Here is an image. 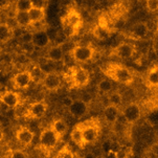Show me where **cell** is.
<instances>
[{"label":"cell","instance_id":"6da1fadb","mask_svg":"<svg viewBox=\"0 0 158 158\" xmlns=\"http://www.w3.org/2000/svg\"><path fill=\"white\" fill-rule=\"evenodd\" d=\"M104 74L113 82L123 85H131L135 80L133 71L119 63H109L103 68Z\"/></svg>","mask_w":158,"mask_h":158},{"label":"cell","instance_id":"7a4b0ae2","mask_svg":"<svg viewBox=\"0 0 158 158\" xmlns=\"http://www.w3.org/2000/svg\"><path fill=\"white\" fill-rule=\"evenodd\" d=\"M63 26V35L66 38L77 36L83 26V18L76 7H70L66 10L65 15L61 19Z\"/></svg>","mask_w":158,"mask_h":158},{"label":"cell","instance_id":"3957f363","mask_svg":"<svg viewBox=\"0 0 158 158\" xmlns=\"http://www.w3.org/2000/svg\"><path fill=\"white\" fill-rule=\"evenodd\" d=\"M61 138L56 134L55 131L52 128L47 127L41 131L39 136V149L41 150L46 156L50 154L57 149Z\"/></svg>","mask_w":158,"mask_h":158},{"label":"cell","instance_id":"277c9868","mask_svg":"<svg viewBox=\"0 0 158 158\" xmlns=\"http://www.w3.org/2000/svg\"><path fill=\"white\" fill-rule=\"evenodd\" d=\"M68 81L72 88H77V89L84 88L89 84L90 74L87 69L82 67V66L71 67L69 68Z\"/></svg>","mask_w":158,"mask_h":158},{"label":"cell","instance_id":"5b68a950","mask_svg":"<svg viewBox=\"0 0 158 158\" xmlns=\"http://www.w3.org/2000/svg\"><path fill=\"white\" fill-rule=\"evenodd\" d=\"M82 130H83V136L86 144L94 143L98 139L101 132V126L100 122L96 118H91L85 122L81 123Z\"/></svg>","mask_w":158,"mask_h":158},{"label":"cell","instance_id":"8992f818","mask_svg":"<svg viewBox=\"0 0 158 158\" xmlns=\"http://www.w3.org/2000/svg\"><path fill=\"white\" fill-rule=\"evenodd\" d=\"M72 60L76 63L84 64L91 61L95 55V49L91 45H74L69 52Z\"/></svg>","mask_w":158,"mask_h":158},{"label":"cell","instance_id":"52a82bcc","mask_svg":"<svg viewBox=\"0 0 158 158\" xmlns=\"http://www.w3.org/2000/svg\"><path fill=\"white\" fill-rule=\"evenodd\" d=\"M48 109L47 104L44 101L34 102L28 104L25 111L23 113V117L26 119H40L45 116Z\"/></svg>","mask_w":158,"mask_h":158},{"label":"cell","instance_id":"ba28073f","mask_svg":"<svg viewBox=\"0 0 158 158\" xmlns=\"http://www.w3.org/2000/svg\"><path fill=\"white\" fill-rule=\"evenodd\" d=\"M34 82L33 76L31 70H23L17 72L12 77V83L15 89L17 90H25L31 86V84Z\"/></svg>","mask_w":158,"mask_h":158},{"label":"cell","instance_id":"9c48e42d","mask_svg":"<svg viewBox=\"0 0 158 158\" xmlns=\"http://www.w3.org/2000/svg\"><path fill=\"white\" fill-rule=\"evenodd\" d=\"M41 84L47 91L56 92L62 86V79H61L60 73H58L57 71L48 72V73L44 74Z\"/></svg>","mask_w":158,"mask_h":158},{"label":"cell","instance_id":"30bf717a","mask_svg":"<svg viewBox=\"0 0 158 158\" xmlns=\"http://www.w3.org/2000/svg\"><path fill=\"white\" fill-rule=\"evenodd\" d=\"M120 114L123 115L125 122H127L130 125H133L140 118L141 109L136 103H130L120 110Z\"/></svg>","mask_w":158,"mask_h":158},{"label":"cell","instance_id":"8fae6325","mask_svg":"<svg viewBox=\"0 0 158 158\" xmlns=\"http://www.w3.org/2000/svg\"><path fill=\"white\" fill-rule=\"evenodd\" d=\"M0 103H2L9 108H18L22 104V98L17 91L6 90L0 95Z\"/></svg>","mask_w":158,"mask_h":158},{"label":"cell","instance_id":"7c38bea8","mask_svg":"<svg viewBox=\"0 0 158 158\" xmlns=\"http://www.w3.org/2000/svg\"><path fill=\"white\" fill-rule=\"evenodd\" d=\"M68 111L74 118H83L89 111V103L83 100H73L72 104L68 107Z\"/></svg>","mask_w":158,"mask_h":158},{"label":"cell","instance_id":"4fadbf2b","mask_svg":"<svg viewBox=\"0 0 158 158\" xmlns=\"http://www.w3.org/2000/svg\"><path fill=\"white\" fill-rule=\"evenodd\" d=\"M52 42V38L49 36V33L47 31V29L39 28L36 31L33 33V38H31V44L37 48H45Z\"/></svg>","mask_w":158,"mask_h":158},{"label":"cell","instance_id":"5bb4252c","mask_svg":"<svg viewBox=\"0 0 158 158\" xmlns=\"http://www.w3.org/2000/svg\"><path fill=\"white\" fill-rule=\"evenodd\" d=\"M135 52H136V47L134 44L124 42V43H120L114 48L113 52H112V55L122 59V60H129V59L134 57Z\"/></svg>","mask_w":158,"mask_h":158},{"label":"cell","instance_id":"9a60e30c","mask_svg":"<svg viewBox=\"0 0 158 158\" xmlns=\"http://www.w3.org/2000/svg\"><path fill=\"white\" fill-rule=\"evenodd\" d=\"M15 137L17 139L18 143L23 144L24 147H28L33 143L35 133H34V131L31 129H29L28 127H20L19 129L16 131Z\"/></svg>","mask_w":158,"mask_h":158},{"label":"cell","instance_id":"2e32d148","mask_svg":"<svg viewBox=\"0 0 158 158\" xmlns=\"http://www.w3.org/2000/svg\"><path fill=\"white\" fill-rule=\"evenodd\" d=\"M65 58V50L62 46V44H53L47 49L46 59L52 61L55 63L63 62Z\"/></svg>","mask_w":158,"mask_h":158},{"label":"cell","instance_id":"e0dca14e","mask_svg":"<svg viewBox=\"0 0 158 158\" xmlns=\"http://www.w3.org/2000/svg\"><path fill=\"white\" fill-rule=\"evenodd\" d=\"M120 115V109L118 107H115L112 105H107L104 109V118L107 122V124L114 126L118 122Z\"/></svg>","mask_w":158,"mask_h":158},{"label":"cell","instance_id":"ac0fdd59","mask_svg":"<svg viewBox=\"0 0 158 158\" xmlns=\"http://www.w3.org/2000/svg\"><path fill=\"white\" fill-rule=\"evenodd\" d=\"M150 33V28L148 24L144 22H137L133 25L132 29H131V35L136 40H143L148 37Z\"/></svg>","mask_w":158,"mask_h":158},{"label":"cell","instance_id":"d6986e66","mask_svg":"<svg viewBox=\"0 0 158 158\" xmlns=\"http://www.w3.org/2000/svg\"><path fill=\"white\" fill-rule=\"evenodd\" d=\"M70 139L73 143H76L80 149H83L86 143L84 140V136H83V130H82V125L81 123L77 124L72 128L71 132H70Z\"/></svg>","mask_w":158,"mask_h":158},{"label":"cell","instance_id":"ffe728a7","mask_svg":"<svg viewBox=\"0 0 158 158\" xmlns=\"http://www.w3.org/2000/svg\"><path fill=\"white\" fill-rule=\"evenodd\" d=\"M14 20L17 26L22 28H28L31 27V22L29 19V15L28 12L25 10H15V15H14Z\"/></svg>","mask_w":158,"mask_h":158},{"label":"cell","instance_id":"44dd1931","mask_svg":"<svg viewBox=\"0 0 158 158\" xmlns=\"http://www.w3.org/2000/svg\"><path fill=\"white\" fill-rule=\"evenodd\" d=\"M92 34L94 36V38L100 40V41H104V40H107L110 37L111 29L106 23L100 22V24L95 25L94 28L92 29Z\"/></svg>","mask_w":158,"mask_h":158},{"label":"cell","instance_id":"7402d4cb","mask_svg":"<svg viewBox=\"0 0 158 158\" xmlns=\"http://www.w3.org/2000/svg\"><path fill=\"white\" fill-rule=\"evenodd\" d=\"M50 128L55 131V133L59 137L62 138L68 131V124H67V122L63 118H56L52 120V125H50Z\"/></svg>","mask_w":158,"mask_h":158},{"label":"cell","instance_id":"603a6c76","mask_svg":"<svg viewBox=\"0 0 158 158\" xmlns=\"http://www.w3.org/2000/svg\"><path fill=\"white\" fill-rule=\"evenodd\" d=\"M28 15H29V19H31V25H35V24H37V23L42 22V21L45 19L46 10L31 6V9L28 10Z\"/></svg>","mask_w":158,"mask_h":158},{"label":"cell","instance_id":"cb8c5ba5","mask_svg":"<svg viewBox=\"0 0 158 158\" xmlns=\"http://www.w3.org/2000/svg\"><path fill=\"white\" fill-rule=\"evenodd\" d=\"M14 37V28L9 23H0V43L5 44Z\"/></svg>","mask_w":158,"mask_h":158},{"label":"cell","instance_id":"d4e9b609","mask_svg":"<svg viewBox=\"0 0 158 158\" xmlns=\"http://www.w3.org/2000/svg\"><path fill=\"white\" fill-rule=\"evenodd\" d=\"M107 102H108V105H112L115 107H118L120 108L123 105V95L118 90H112L111 92H109L108 94H106Z\"/></svg>","mask_w":158,"mask_h":158},{"label":"cell","instance_id":"484cf974","mask_svg":"<svg viewBox=\"0 0 158 158\" xmlns=\"http://www.w3.org/2000/svg\"><path fill=\"white\" fill-rule=\"evenodd\" d=\"M96 89H98V92L101 93L102 95L108 94L109 92L113 90V81L109 77L102 80L96 86Z\"/></svg>","mask_w":158,"mask_h":158},{"label":"cell","instance_id":"4316f807","mask_svg":"<svg viewBox=\"0 0 158 158\" xmlns=\"http://www.w3.org/2000/svg\"><path fill=\"white\" fill-rule=\"evenodd\" d=\"M146 80H147V84L150 87H153V88L158 87V66H155V67L150 69L149 72L147 73Z\"/></svg>","mask_w":158,"mask_h":158},{"label":"cell","instance_id":"83f0119b","mask_svg":"<svg viewBox=\"0 0 158 158\" xmlns=\"http://www.w3.org/2000/svg\"><path fill=\"white\" fill-rule=\"evenodd\" d=\"M77 154H74L72 152V150L69 148V146L65 144L64 147H62L59 152L56 155V157H61V158H71V157H76Z\"/></svg>","mask_w":158,"mask_h":158},{"label":"cell","instance_id":"f1b7e54d","mask_svg":"<svg viewBox=\"0 0 158 158\" xmlns=\"http://www.w3.org/2000/svg\"><path fill=\"white\" fill-rule=\"evenodd\" d=\"M33 6L31 0H16L15 10H25L28 12V10Z\"/></svg>","mask_w":158,"mask_h":158},{"label":"cell","instance_id":"f546056e","mask_svg":"<svg viewBox=\"0 0 158 158\" xmlns=\"http://www.w3.org/2000/svg\"><path fill=\"white\" fill-rule=\"evenodd\" d=\"M7 156L10 158H25V157H28V154L26 153L24 150L15 149V150H13V151H10V154H7Z\"/></svg>","mask_w":158,"mask_h":158},{"label":"cell","instance_id":"4dcf8cb0","mask_svg":"<svg viewBox=\"0 0 158 158\" xmlns=\"http://www.w3.org/2000/svg\"><path fill=\"white\" fill-rule=\"evenodd\" d=\"M146 5L149 12L155 13L158 10V0H146Z\"/></svg>","mask_w":158,"mask_h":158},{"label":"cell","instance_id":"1f68e13d","mask_svg":"<svg viewBox=\"0 0 158 158\" xmlns=\"http://www.w3.org/2000/svg\"><path fill=\"white\" fill-rule=\"evenodd\" d=\"M48 2L49 0H31V4L35 7H39V9H45L46 10Z\"/></svg>","mask_w":158,"mask_h":158},{"label":"cell","instance_id":"d6a6232c","mask_svg":"<svg viewBox=\"0 0 158 158\" xmlns=\"http://www.w3.org/2000/svg\"><path fill=\"white\" fill-rule=\"evenodd\" d=\"M72 3H73V0H61L60 6L65 9V10H67L70 9V7H73L72 6Z\"/></svg>","mask_w":158,"mask_h":158},{"label":"cell","instance_id":"836d02e7","mask_svg":"<svg viewBox=\"0 0 158 158\" xmlns=\"http://www.w3.org/2000/svg\"><path fill=\"white\" fill-rule=\"evenodd\" d=\"M72 102H73V100H72L70 96H65V98L62 100V105L64 107H66V108H68V107L72 104Z\"/></svg>","mask_w":158,"mask_h":158},{"label":"cell","instance_id":"e575fe53","mask_svg":"<svg viewBox=\"0 0 158 158\" xmlns=\"http://www.w3.org/2000/svg\"><path fill=\"white\" fill-rule=\"evenodd\" d=\"M10 0H0V10H6L10 6Z\"/></svg>","mask_w":158,"mask_h":158},{"label":"cell","instance_id":"d590c367","mask_svg":"<svg viewBox=\"0 0 158 158\" xmlns=\"http://www.w3.org/2000/svg\"><path fill=\"white\" fill-rule=\"evenodd\" d=\"M3 139H4V132H3V130H2V128L0 127V143L3 141Z\"/></svg>","mask_w":158,"mask_h":158},{"label":"cell","instance_id":"8d00e7d4","mask_svg":"<svg viewBox=\"0 0 158 158\" xmlns=\"http://www.w3.org/2000/svg\"><path fill=\"white\" fill-rule=\"evenodd\" d=\"M1 53H2V50H1V48H0V56H1Z\"/></svg>","mask_w":158,"mask_h":158}]
</instances>
